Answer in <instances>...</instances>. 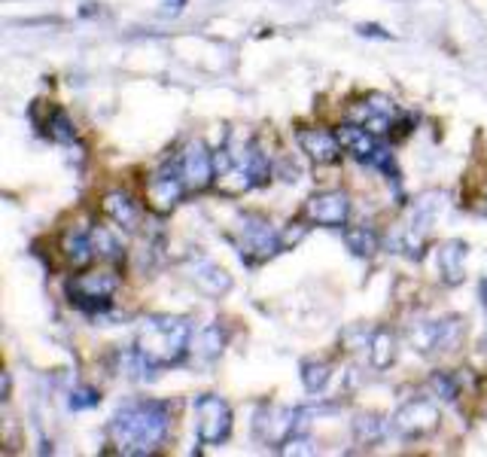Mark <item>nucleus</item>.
<instances>
[{
	"label": "nucleus",
	"mask_w": 487,
	"mask_h": 457,
	"mask_svg": "<svg viewBox=\"0 0 487 457\" xmlns=\"http://www.w3.org/2000/svg\"><path fill=\"white\" fill-rule=\"evenodd\" d=\"M101 211H104L107 220H113L116 226L125 228V232H135V228L140 226L137 202L131 199V195L120 193V189H113V193L104 195V202H101Z\"/></svg>",
	"instance_id": "obj_15"
},
{
	"label": "nucleus",
	"mask_w": 487,
	"mask_h": 457,
	"mask_svg": "<svg viewBox=\"0 0 487 457\" xmlns=\"http://www.w3.org/2000/svg\"><path fill=\"white\" fill-rule=\"evenodd\" d=\"M305 430V415L293 412V408H278V406H265L256 412L253 433L259 443L265 445H287L289 439L298 436Z\"/></svg>",
	"instance_id": "obj_7"
},
{
	"label": "nucleus",
	"mask_w": 487,
	"mask_h": 457,
	"mask_svg": "<svg viewBox=\"0 0 487 457\" xmlns=\"http://www.w3.org/2000/svg\"><path fill=\"white\" fill-rule=\"evenodd\" d=\"M195 408V430L204 445H219L229 439L232 433V408L217 393H201L192 399Z\"/></svg>",
	"instance_id": "obj_5"
},
{
	"label": "nucleus",
	"mask_w": 487,
	"mask_h": 457,
	"mask_svg": "<svg viewBox=\"0 0 487 457\" xmlns=\"http://www.w3.org/2000/svg\"><path fill=\"white\" fill-rule=\"evenodd\" d=\"M438 427V406L433 399H412L393 415V430L405 439L423 436V433H433Z\"/></svg>",
	"instance_id": "obj_11"
},
{
	"label": "nucleus",
	"mask_w": 487,
	"mask_h": 457,
	"mask_svg": "<svg viewBox=\"0 0 487 457\" xmlns=\"http://www.w3.org/2000/svg\"><path fill=\"white\" fill-rule=\"evenodd\" d=\"M433 390L438 393L442 399H457L460 397V381L454 375H436L433 378Z\"/></svg>",
	"instance_id": "obj_26"
},
{
	"label": "nucleus",
	"mask_w": 487,
	"mask_h": 457,
	"mask_svg": "<svg viewBox=\"0 0 487 457\" xmlns=\"http://www.w3.org/2000/svg\"><path fill=\"white\" fill-rule=\"evenodd\" d=\"M98 403H101V393L92 390V388H80V390L70 393V408H74V412H83V408H95Z\"/></svg>",
	"instance_id": "obj_25"
},
{
	"label": "nucleus",
	"mask_w": 487,
	"mask_h": 457,
	"mask_svg": "<svg viewBox=\"0 0 487 457\" xmlns=\"http://www.w3.org/2000/svg\"><path fill=\"white\" fill-rule=\"evenodd\" d=\"M171 408L159 399H135L110 421V439L122 454H153L168 439Z\"/></svg>",
	"instance_id": "obj_1"
},
{
	"label": "nucleus",
	"mask_w": 487,
	"mask_h": 457,
	"mask_svg": "<svg viewBox=\"0 0 487 457\" xmlns=\"http://www.w3.org/2000/svg\"><path fill=\"white\" fill-rule=\"evenodd\" d=\"M305 235H308V226H302V223H293V226L287 228V232H280V247H284V250L296 247V244L302 241Z\"/></svg>",
	"instance_id": "obj_27"
},
{
	"label": "nucleus",
	"mask_w": 487,
	"mask_h": 457,
	"mask_svg": "<svg viewBox=\"0 0 487 457\" xmlns=\"http://www.w3.org/2000/svg\"><path fill=\"white\" fill-rule=\"evenodd\" d=\"M463 320L457 318H447V320H421L408 329V342H412L414 351L421 354H445L454 351L463 342Z\"/></svg>",
	"instance_id": "obj_6"
},
{
	"label": "nucleus",
	"mask_w": 487,
	"mask_h": 457,
	"mask_svg": "<svg viewBox=\"0 0 487 457\" xmlns=\"http://www.w3.org/2000/svg\"><path fill=\"white\" fill-rule=\"evenodd\" d=\"M192 348V323L186 318H171V314H153L144 318L137 327L135 351L153 369L177 366Z\"/></svg>",
	"instance_id": "obj_2"
},
{
	"label": "nucleus",
	"mask_w": 487,
	"mask_h": 457,
	"mask_svg": "<svg viewBox=\"0 0 487 457\" xmlns=\"http://www.w3.org/2000/svg\"><path fill=\"white\" fill-rule=\"evenodd\" d=\"M298 147H302V153H308V159H314L317 165L339 162V156L344 149L339 135H332V131H326V129H302L298 131Z\"/></svg>",
	"instance_id": "obj_13"
},
{
	"label": "nucleus",
	"mask_w": 487,
	"mask_h": 457,
	"mask_svg": "<svg viewBox=\"0 0 487 457\" xmlns=\"http://www.w3.org/2000/svg\"><path fill=\"white\" fill-rule=\"evenodd\" d=\"M186 193H190V186H186V180H183L180 162L177 159L164 162L146 184V204L155 211V214H168V211H174L177 204L183 202Z\"/></svg>",
	"instance_id": "obj_8"
},
{
	"label": "nucleus",
	"mask_w": 487,
	"mask_h": 457,
	"mask_svg": "<svg viewBox=\"0 0 487 457\" xmlns=\"http://www.w3.org/2000/svg\"><path fill=\"white\" fill-rule=\"evenodd\" d=\"M305 217L317 226H326V228H341L348 226V217H350V199L348 193L341 189H326V193H317L305 202Z\"/></svg>",
	"instance_id": "obj_10"
},
{
	"label": "nucleus",
	"mask_w": 487,
	"mask_h": 457,
	"mask_svg": "<svg viewBox=\"0 0 487 457\" xmlns=\"http://www.w3.org/2000/svg\"><path fill=\"white\" fill-rule=\"evenodd\" d=\"M183 272H186V278H190L195 287L201 290V293H208V296H226L232 290V278H229V272L223 269V265H217L214 259H208V256H190L186 259V265H183Z\"/></svg>",
	"instance_id": "obj_12"
},
{
	"label": "nucleus",
	"mask_w": 487,
	"mask_h": 457,
	"mask_svg": "<svg viewBox=\"0 0 487 457\" xmlns=\"http://www.w3.org/2000/svg\"><path fill=\"white\" fill-rule=\"evenodd\" d=\"M463 265H466V244L460 238L454 241H445L442 247H438V256H436V269L442 274L445 283H460L463 281Z\"/></svg>",
	"instance_id": "obj_17"
},
{
	"label": "nucleus",
	"mask_w": 487,
	"mask_h": 457,
	"mask_svg": "<svg viewBox=\"0 0 487 457\" xmlns=\"http://www.w3.org/2000/svg\"><path fill=\"white\" fill-rule=\"evenodd\" d=\"M335 135H339L341 147L348 149L350 156H357L359 162H372V156L381 149L378 135H372V131H368L366 125H359V122H348V125H341V129L335 131Z\"/></svg>",
	"instance_id": "obj_16"
},
{
	"label": "nucleus",
	"mask_w": 487,
	"mask_h": 457,
	"mask_svg": "<svg viewBox=\"0 0 487 457\" xmlns=\"http://www.w3.org/2000/svg\"><path fill=\"white\" fill-rule=\"evenodd\" d=\"M390 427H393V424L384 421V417L359 415L357 421H353V436H357L359 443H366V445H375V443H381V439L387 436Z\"/></svg>",
	"instance_id": "obj_19"
},
{
	"label": "nucleus",
	"mask_w": 487,
	"mask_h": 457,
	"mask_svg": "<svg viewBox=\"0 0 487 457\" xmlns=\"http://www.w3.org/2000/svg\"><path fill=\"white\" fill-rule=\"evenodd\" d=\"M120 290L116 272H85L67 281V296L83 311H107L113 305V296Z\"/></svg>",
	"instance_id": "obj_3"
},
{
	"label": "nucleus",
	"mask_w": 487,
	"mask_h": 457,
	"mask_svg": "<svg viewBox=\"0 0 487 457\" xmlns=\"http://www.w3.org/2000/svg\"><path fill=\"white\" fill-rule=\"evenodd\" d=\"M238 250L244 263L256 265V263H265V259L284 247H280V235L274 232L269 220L259 214H244L238 226Z\"/></svg>",
	"instance_id": "obj_4"
},
{
	"label": "nucleus",
	"mask_w": 487,
	"mask_h": 457,
	"mask_svg": "<svg viewBox=\"0 0 487 457\" xmlns=\"http://www.w3.org/2000/svg\"><path fill=\"white\" fill-rule=\"evenodd\" d=\"M344 244H348L350 254L357 256H372L378 250V232L368 226H353V228H344Z\"/></svg>",
	"instance_id": "obj_20"
},
{
	"label": "nucleus",
	"mask_w": 487,
	"mask_h": 457,
	"mask_svg": "<svg viewBox=\"0 0 487 457\" xmlns=\"http://www.w3.org/2000/svg\"><path fill=\"white\" fill-rule=\"evenodd\" d=\"M92 244H95V256L98 259H107V263H120L122 259V247L120 241H116L113 232H107V228H92Z\"/></svg>",
	"instance_id": "obj_24"
},
{
	"label": "nucleus",
	"mask_w": 487,
	"mask_h": 457,
	"mask_svg": "<svg viewBox=\"0 0 487 457\" xmlns=\"http://www.w3.org/2000/svg\"><path fill=\"white\" fill-rule=\"evenodd\" d=\"M226 345V336L223 329H219V323H210V327H204L199 336H195V351L201 354L204 360H214L219 351H223Z\"/></svg>",
	"instance_id": "obj_23"
},
{
	"label": "nucleus",
	"mask_w": 487,
	"mask_h": 457,
	"mask_svg": "<svg viewBox=\"0 0 487 457\" xmlns=\"http://www.w3.org/2000/svg\"><path fill=\"white\" fill-rule=\"evenodd\" d=\"M177 162H180V171H183V180H186V186H190V193H201V189H208L217 180L214 153H210L208 144L199 138L183 147V153L177 156Z\"/></svg>",
	"instance_id": "obj_9"
},
{
	"label": "nucleus",
	"mask_w": 487,
	"mask_h": 457,
	"mask_svg": "<svg viewBox=\"0 0 487 457\" xmlns=\"http://www.w3.org/2000/svg\"><path fill=\"white\" fill-rule=\"evenodd\" d=\"M482 302H484V309H487V281H482Z\"/></svg>",
	"instance_id": "obj_29"
},
{
	"label": "nucleus",
	"mask_w": 487,
	"mask_h": 457,
	"mask_svg": "<svg viewBox=\"0 0 487 457\" xmlns=\"http://www.w3.org/2000/svg\"><path fill=\"white\" fill-rule=\"evenodd\" d=\"M43 131L52 140H58V144H70V140L76 138V125H74V120H70V116L61 107L49 110V116H46V122H43Z\"/></svg>",
	"instance_id": "obj_21"
},
{
	"label": "nucleus",
	"mask_w": 487,
	"mask_h": 457,
	"mask_svg": "<svg viewBox=\"0 0 487 457\" xmlns=\"http://www.w3.org/2000/svg\"><path fill=\"white\" fill-rule=\"evenodd\" d=\"M61 254L74 269H85L95 259V244H92V228L85 226H70L61 235Z\"/></svg>",
	"instance_id": "obj_14"
},
{
	"label": "nucleus",
	"mask_w": 487,
	"mask_h": 457,
	"mask_svg": "<svg viewBox=\"0 0 487 457\" xmlns=\"http://www.w3.org/2000/svg\"><path fill=\"white\" fill-rule=\"evenodd\" d=\"M329 378H332V369L323 360H308V363H302V384L308 393H323Z\"/></svg>",
	"instance_id": "obj_22"
},
{
	"label": "nucleus",
	"mask_w": 487,
	"mask_h": 457,
	"mask_svg": "<svg viewBox=\"0 0 487 457\" xmlns=\"http://www.w3.org/2000/svg\"><path fill=\"white\" fill-rule=\"evenodd\" d=\"M368 360H372L375 369H387L396 357V338H393L387 329H375L372 338H368Z\"/></svg>",
	"instance_id": "obj_18"
},
{
	"label": "nucleus",
	"mask_w": 487,
	"mask_h": 457,
	"mask_svg": "<svg viewBox=\"0 0 487 457\" xmlns=\"http://www.w3.org/2000/svg\"><path fill=\"white\" fill-rule=\"evenodd\" d=\"M186 4V0H164V10H162V15H177L180 13V6H183Z\"/></svg>",
	"instance_id": "obj_28"
}]
</instances>
